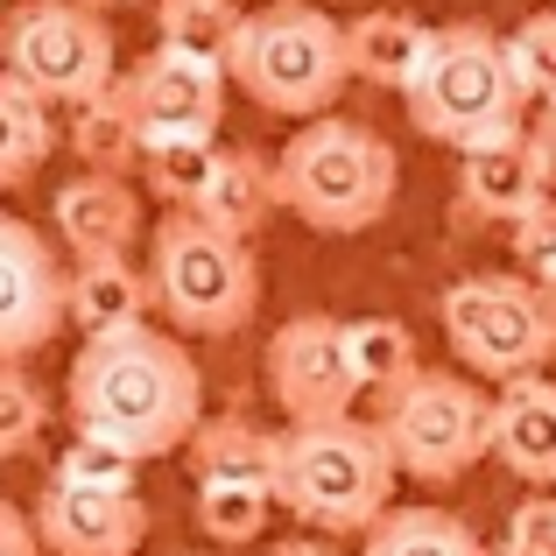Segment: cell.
Returning <instances> with one entry per match:
<instances>
[{"label": "cell", "mask_w": 556, "mask_h": 556, "mask_svg": "<svg viewBox=\"0 0 556 556\" xmlns=\"http://www.w3.org/2000/svg\"><path fill=\"white\" fill-rule=\"evenodd\" d=\"M71 422L92 437H113L121 451H135L141 465L190 451L204 422V380L198 359L184 353L177 331H113V339H85V353L71 359Z\"/></svg>", "instance_id": "obj_1"}, {"label": "cell", "mask_w": 556, "mask_h": 556, "mask_svg": "<svg viewBox=\"0 0 556 556\" xmlns=\"http://www.w3.org/2000/svg\"><path fill=\"white\" fill-rule=\"evenodd\" d=\"M529 85L515 71V42L493 36L486 22H451L437 28V50L422 78L408 85V121L437 149H479L493 135L529 127Z\"/></svg>", "instance_id": "obj_2"}, {"label": "cell", "mask_w": 556, "mask_h": 556, "mask_svg": "<svg viewBox=\"0 0 556 556\" xmlns=\"http://www.w3.org/2000/svg\"><path fill=\"white\" fill-rule=\"evenodd\" d=\"M275 169H282V212H296L311 232H331V240L374 232L402 190V163H394L388 135L339 121V113L303 121L296 141L275 155Z\"/></svg>", "instance_id": "obj_3"}, {"label": "cell", "mask_w": 556, "mask_h": 556, "mask_svg": "<svg viewBox=\"0 0 556 556\" xmlns=\"http://www.w3.org/2000/svg\"><path fill=\"white\" fill-rule=\"evenodd\" d=\"M394 472L402 465H394L380 422H303V430H289L275 501L311 535H367L380 515H394Z\"/></svg>", "instance_id": "obj_4"}, {"label": "cell", "mask_w": 556, "mask_h": 556, "mask_svg": "<svg viewBox=\"0 0 556 556\" xmlns=\"http://www.w3.org/2000/svg\"><path fill=\"white\" fill-rule=\"evenodd\" d=\"M232 85L254 99L261 113H289V121H325L339 106L353 56H345V28L311 0H275L240 22V42L226 56Z\"/></svg>", "instance_id": "obj_5"}, {"label": "cell", "mask_w": 556, "mask_h": 556, "mask_svg": "<svg viewBox=\"0 0 556 556\" xmlns=\"http://www.w3.org/2000/svg\"><path fill=\"white\" fill-rule=\"evenodd\" d=\"M149 275H155V311L198 339H232L261 311L254 247L218 232L198 212H163V226L149 232Z\"/></svg>", "instance_id": "obj_6"}, {"label": "cell", "mask_w": 556, "mask_h": 556, "mask_svg": "<svg viewBox=\"0 0 556 556\" xmlns=\"http://www.w3.org/2000/svg\"><path fill=\"white\" fill-rule=\"evenodd\" d=\"M444 345L479 380H529L556 359V303L535 275H458L437 296Z\"/></svg>", "instance_id": "obj_7"}, {"label": "cell", "mask_w": 556, "mask_h": 556, "mask_svg": "<svg viewBox=\"0 0 556 556\" xmlns=\"http://www.w3.org/2000/svg\"><path fill=\"white\" fill-rule=\"evenodd\" d=\"M380 437H388L394 465L422 486H451L479 458H493V394L479 380L451 367H422L408 388L388 394L380 408Z\"/></svg>", "instance_id": "obj_8"}, {"label": "cell", "mask_w": 556, "mask_h": 556, "mask_svg": "<svg viewBox=\"0 0 556 556\" xmlns=\"http://www.w3.org/2000/svg\"><path fill=\"white\" fill-rule=\"evenodd\" d=\"M0 50H8V78L36 85L50 106H85L121 78L113 28L85 0H22L0 28Z\"/></svg>", "instance_id": "obj_9"}, {"label": "cell", "mask_w": 556, "mask_h": 556, "mask_svg": "<svg viewBox=\"0 0 556 556\" xmlns=\"http://www.w3.org/2000/svg\"><path fill=\"white\" fill-rule=\"evenodd\" d=\"M261 374H268V394L289 416V430H303V422H339V416H353V402L367 394V380L353 367L345 325L339 317H317V311L275 325L268 353H261Z\"/></svg>", "instance_id": "obj_10"}, {"label": "cell", "mask_w": 556, "mask_h": 556, "mask_svg": "<svg viewBox=\"0 0 556 556\" xmlns=\"http://www.w3.org/2000/svg\"><path fill=\"white\" fill-rule=\"evenodd\" d=\"M71 325V268H56V247L28 218H0V353L22 367L28 353Z\"/></svg>", "instance_id": "obj_11"}, {"label": "cell", "mask_w": 556, "mask_h": 556, "mask_svg": "<svg viewBox=\"0 0 556 556\" xmlns=\"http://www.w3.org/2000/svg\"><path fill=\"white\" fill-rule=\"evenodd\" d=\"M226 78H232L226 64L190 56V50H163V42H155L135 71H121L141 127H149V149L155 141H218V121H226Z\"/></svg>", "instance_id": "obj_12"}, {"label": "cell", "mask_w": 556, "mask_h": 556, "mask_svg": "<svg viewBox=\"0 0 556 556\" xmlns=\"http://www.w3.org/2000/svg\"><path fill=\"white\" fill-rule=\"evenodd\" d=\"M543 198H556V177H549V155L535 141V127L458 149V218L465 226H515Z\"/></svg>", "instance_id": "obj_13"}, {"label": "cell", "mask_w": 556, "mask_h": 556, "mask_svg": "<svg viewBox=\"0 0 556 556\" xmlns=\"http://www.w3.org/2000/svg\"><path fill=\"white\" fill-rule=\"evenodd\" d=\"M36 529L50 556H135L149 543V507L141 493H113V486H78L56 479L36 493Z\"/></svg>", "instance_id": "obj_14"}, {"label": "cell", "mask_w": 556, "mask_h": 556, "mask_svg": "<svg viewBox=\"0 0 556 556\" xmlns=\"http://www.w3.org/2000/svg\"><path fill=\"white\" fill-rule=\"evenodd\" d=\"M56 240L71 247V261H99V254H127L141 240V198L127 177H71L56 190Z\"/></svg>", "instance_id": "obj_15"}, {"label": "cell", "mask_w": 556, "mask_h": 556, "mask_svg": "<svg viewBox=\"0 0 556 556\" xmlns=\"http://www.w3.org/2000/svg\"><path fill=\"white\" fill-rule=\"evenodd\" d=\"M493 458L515 479L556 493V380L529 374L493 394Z\"/></svg>", "instance_id": "obj_16"}, {"label": "cell", "mask_w": 556, "mask_h": 556, "mask_svg": "<svg viewBox=\"0 0 556 556\" xmlns=\"http://www.w3.org/2000/svg\"><path fill=\"white\" fill-rule=\"evenodd\" d=\"M149 311H155V275L135 268L127 254H99L71 268V325L85 339L135 331V325H149Z\"/></svg>", "instance_id": "obj_17"}, {"label": "cell", "mask_w": 556, "mask_h": 556, "mask_svg": "<svg viewBox=\"0 0 556 556\" xmlns=\"http://www.w3.org/2000/svg\"><path fill=\"white\" fill-rule=\"evenodd\" d=\"M437 50V28L416 22V14H394V8H374L359 22H345V56H353V78L359 85H380V92H402L422 78Z\"/></svg>", "instance_id": "obj_18"}, {"label": "cell", "mask_w": 556, "mask_h": 556, "mask_svg": "<svg viewBox=\"0 0 556 556\" xmlns=\"http://www.w3.org/2000/svg\"><path fill=\"white\" fill-rule=\"evenodd\" d=\"M275 212H282V169H275V155L218 149V169H212V184H204V198H198V218H212L218 232H232V240H254Z\"/></svg>", "instance_id": "obj_19"}, {"label": "cell", "mask_w": 556, "mask_h": 556, "mask_svg": "<svg viewBox=\"0 0 556 556\" xmlns=\"http://www.w3.org/2000/svg\"><path fill=\"white\" fill-rule=\"evenodd\" d=\"M282 458H289V437L261 430L254 416H204L198 437H190V472L204 479H232V486H268L282 479Z\"/></svg>", "instance_id": "obj_20"}, {"label": "cell", "mask_w": 556, "mask_h": 556, "mask_svg": "<svg viewBox=\"0 0 556 556\" xmlns=\"http://www.w3.org/2000/svg\"><path fill=\"white\" fill-rule=\"evenodd\" d=\"M64 141L92 177H135V169L149 163V127H141V113H135V99H127L121 78H113L99 99L71 106Z\"/></svg>", "instance_id": "obj_21"}, {"label": "cell", "mask_w": 556, "mask_h": 556, "mask_svg": "<svg viewBox=\"0 0 556 556\" xmlns=\"http://www.w3.org/2000/svg\"><path fill=\"white\" fill-rule=\"evenodd\" d=\"M56 155V106L22 78H0V184L22 190Z\"/></svg>", "instance_id": "obj_22"}, {"label": "cell", "mask_w": 556, "mask_h": 556, "mask_svg": "<svg viewBox=\"0 0 556 556\" xmlns=\"http://www.w3.org/2000/svg\"><path fill=\"white\" fill-rule=\"evenodd\" d=\"M359 556H493L451 507H394L359 535Z\"/></svg>", "instance_id": "obj_23"}, {"label": "cell", "mask_w": 556, "mask_h": 556, "mask_svg": "<svg viewBox=\"0 0 556 556\" xmlns=\"http://www.w3.org/2000/svg\"><path fill=\"white\" fill-rule=\"evenodd\" d=\"M240 22H247V8H232V0H155V36H163V50H190V56H212V64L232 56Z\"/></svg>", "instance_id": "obj_24"}, {"label": "cell", "mask_w": 556, "mask_h": 556, "mask_svg": "<svg viewBox=\"0 0 556 556\" xmlns=\"http://www.w3.org/2000/svg\"><path fill=\"white\" fill-rule=\"evenodd\" d=\"M268 515H275V493L268 486H232V479H204L198 486V529L212 549H247L268 535Z\"/></svg>", "instance_id": "obj_25"}, {"label": "cell", "mask_w": 556, "mask_h": 556, "mask_svg": "<svg viewBox=\"0 0 556 556\" xmlns=\"http://www.w3.org/2000/svg\"><path fill=\"white\" fill-rule=\"evenodd\" d=\"M345 339H353V367H359V380H367V388H380V394L408 388V380L422 374L416 339H408L402 317H353V325H345Z\"/></svg>", "instance_id": "obj_26"}, {"label": "cell", "mask_w": 556, "mask_h": 556, "mask_svg": "<svg viewBox=\"0 0 556 556\" xmlns=\"http://www.w3.org/2000/svg\"><path fill=\"white\" fill-rule=\"evenodd\" d=\"M212 169H218V141H155L149 163H141V184H149L169 212H198Z\"/></svg>", "instance_id": "obj_27"}, {"label": "cell", "mask_w": 556, "mask_h": 556, "mask_svg": "<svg viewBox=\"0 0 556 556\" xmlns=\"http://www.w3.org/2000/svg\"><path fill=\"white\" fill-rule=\"evenodd\" d=\"M135 472H141L135 451H121L113 437H92V430H78L64 444V458H56V479H78V486H113V493H135Z\"/></svg>", "instance_id": "obj_28"}, {"label": "cell", "mask_w": 556, "mask_h": 556, "mask_svg": "<svg viewBox=\"0 0 556 556\" xmlns=\"http://www.w3.org/2000/svg\"><path fill=\"white\" fill-rule=\"evenodd\" d=\"M42 422H50L42 388L28 380V367H8L0 374V451H8V458H28V451L42 444Z\"/></svg>", "instance_id": "obj_29"}, {"label": "cell", "mask_w": 556, "mask_h": 556, "mask_svg": "<svg viewBox=\"0 0 556 556\" xmlns=\"http://www.w3.org/2000/svg\"><path fill=\"white\" fill-rule=\"evenodd\" d=\"M507 42H515V71H521V85H529V99L535 106H556V8L529 14Z\"/></svg>", "instance_id": "obj_30"}, {"label": "cell", "mask_w": 556, "mask_h": 556, "mask_svg": "<svg viewBox=\"0 0 556 556\" xmlns=\"http://www.w3.org/2000/svg\"><path fill=\"white\" fill-rule=\"evenodd\" d=\"M493 556H556V493H529L507 515V535Z\"/></svg>", "instance_id": "obj_31"}, {"label": "cell", "mask_w": 556, "mask_h": 556, "mask_svg": "<svg viewBox=\"0 0 556 556\" xmlns=\"http://www.w3.org/2000/svg\"><path fill=\"white\" fill-rule=\"evenodd\" d=\"M507 247H515V261H521V275H543L556 268V198H543L535 212H521L515 226H507Z\"/></svg>", "instance_id": "obj_32"}, {"label": "cell", "mask_w": 556, "mask_h": 556, "mask_svg": "<svg viewBox=\"0 0 556 556\" xmlns=\"http://www.w3.org/2000/svg\"><path fill=\"white\" fill-rule=\"evenodd\" d=\"M0 556H50L36 529V507H0Z\"/></svg>", "instance_id": "obj_33"}, {"label": "cell", "mask_w": 556, "mask_h": 556, "mask_svg": "<svg viewBox=\"0 0 556 556\" xmlns=\"http://www.w3.org/2000/svg\"><path fill=\"white\" fill-rule=\"evenodd\" d=\"M268 556H339L325 543V535H296V543H282V549H268Z\"/></svg>", "instance_id": "obj_34"}, {"label": "cell", "mask_w": 556, "mask_h": 556, "mask_svg": "<svg viewBox=\"0 0 556 556\" xmlns=\"http://www.w3.org/2000/svg\"><path fill=\"white\" fill-rule=\"evenodd\" d=\"M535 141H543V155H549V177H556V106H543V121H535Z\"/></svg>", "instance_id": "obj_35"}, {"label": "cell", "mask_w": 556, "mask_h": 556, "mask_svg": "<svg viewBox=\"0 0 556 556\" xmlns=\"http://www.w3.org/2000/svg\"><path fill=\"white\" fill-rule=\"evenodd\" d=\"M85 8H99V14H113V8H127V0H85Z\"/></svg>", "instance_id": "obj_36"}, {"label": "cell", "mask_w": 556, "mask_h": 556, "mask_svg": "<svg viewBox=\"0 0 556 556\" xmlns=\"http://www.w3.org/2000/svg\"><path fill=\"white\" fill-rule=\"evenodd\" d=\"M543 289H549V303H556V268H549V275H543Z\"/></svg>", "instance_id": "obj_37"}, {"label": "cell", "mask_w": 556, "mask_h": 556, "mask_svg": "<svg viewBox=\"0 0 556 556\" xmlns=\"http://www.w3.org/2000/svg\"><path fill=\"white\" fill-rule=\"evenodd\" d=\"M184 556H226V549H184Z\"/></svg>", "instance_id": "obj_38"}]
</instances>
